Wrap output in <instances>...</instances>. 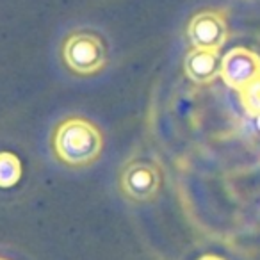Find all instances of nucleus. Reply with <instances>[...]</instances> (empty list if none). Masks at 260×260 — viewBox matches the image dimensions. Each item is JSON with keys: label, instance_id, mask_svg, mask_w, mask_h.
<instances>
[{"label": "nucleus", "instance_id": "39448f33", "mask_svg": "<svg viewBox=\"0 0 260 260\" xmlns=\"http://www.w3.org/2000/svg\"><path fill=\"white\" fill-rule=\"evenodd\" d=\"M189 41L202 50H221L228 40L226 20L217 11H202L191 18L187 25Z\"/></svg>", "mask_w": 260, "mask_h": 260}, {"label": "nucleus", "instance_id": "423d86ee", "mask_svg": "<svg viewBox=\"0 0 260 260\" xmlns=\"http://www.w3.org/2000/svg\"><path fill=\"white\" fill-rule=\"evenodd\" d=\"M219 50L194 48L184 59V72L194 84H209L221 75Z\"/></svg>", "mask_w": 260, "mask_h": 260}, {"label": "nucleus", "instance_id": "0eeeda50", "mask_svg": "<svg viewBox=\"0 0 260 260\" xmlns=\"http://www.w3.org/2000/svg\"><path fill=\"white\" fill-rule=\"evenodd\" d=\"M22 160L13 152H0V189H11L22 178Z\"/></svg>", "mask_w": 260, "mask_h": 260}, {"label": "nucleus", "instance_id": "6e6552de", "mask_svg": "<svg viewBox=\"0 0 260 260\" xmlns=\"http://www.w3.org/2000/svg\"><path fill=\"white\" fill-rule=\"evenodd\" d=\"M239 94H241L242 107L246 109V112L249 116L260 118V77L239 91Z\"/></svg>", "mask_w": 260, "mask_h": 260}, {"label": "nucleus", "instance_id": "9d476101", "mask_svg": "<svg viewBox=\"0 0 260 260\" xmlns=\"http://www.w3.org/2000/svg\"><path fill=\"white\" fill-rule=\"evenodd\" d=\"M0 260H8V258H4V256H0Z\"/></svg>", "mask_w": 260, "mask_h": 260}, {"label": "nucleus", "instance_id": "f03ea898", "mask_svg": "<svg viewBox=\"0 0 260 260\" xmlns=\"http://www.w3.org/2000/svg\"><path fill=\"white\" fill-rule=\"evenodd\" d=\"M62 61L77 75H94L107 64V47L100 34L93 30H75L64 40Z\"/></svg>", "mask_w": 260, "mask_h": 260}, {"label": "nucleus", "instance_id": "1a4fd4ad", "mask_svg": "<svg viewBox=\"0 0 260 260\" xmlns=\"http://www.w3.org/2000/svg\"><path fill=\"white\" fill-rule=\"evenodd\" d=\"M198 260H224V258H221V256H217V255H203L202 258H198Z\"/></svg>", "mask_w": 260, "mask_h": 260}, {"label": "nucleus", "instance_id": "7ed1b4c3", "mask_svg": "<svg viewBox=\"0 0 260 260\" xmlns=\"http://www.w3.org/2000/svg\"><path fill=\"white\" fill-rule=\"evenodd\" d=\"M162 185V171L155 160L132 159L123 166L119 175V189L134 203L153 202Z\"/></svg>", "mask_w": 260, "mask_h": 260}, {"label": "nucleus", "instance_id": "f257e3e1", "mask_svg": "<svg viewBox=\"0 0 260 260\" xmlns=\"http://www.w3.org/2000/svg\"><path fill=\"white\" fill-rule=\"evenodd\" d=\"M54 152L70 168H86L96 162L104 150L100 128L82 116H70L57 125L52 138Z\"/></svg>", "mask_w": 260, "mask_h": 260}, {"label": "nucleus", "instance_id": "20e7f679", "mask_svg": "<svg viewBox=\"0 0 260 260\" xmlns=\"http://www.w3.org/2000/svg\"><path fill=\"white\" fill-rule=\"evenodd\" d=\"M221 79L235 91L244 89L260 77V57L248 48L235 47L221 59Z\"/></svg>", "mask_w": 260, "mask_h": 260}]
</instances>
